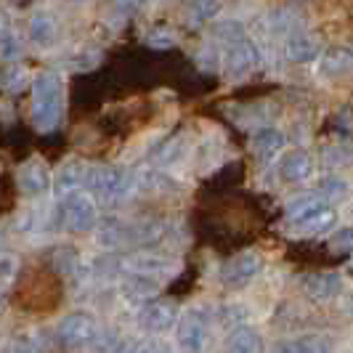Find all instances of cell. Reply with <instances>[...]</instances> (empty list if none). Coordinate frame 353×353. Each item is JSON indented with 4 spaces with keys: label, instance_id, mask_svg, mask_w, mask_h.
Returning <instances> with one entry per match:
<instances>
[{
    "label": "cell",
    "instance_id": "cell-1",
    "mask_svg": "<svg viewBox=\"0 0 353 353\" xmlns=\"http://www.w3.org/2000/svg\"><path fill=\"white\" fill-rule=\"evenodd\" d=\"M64 114V88L61 77L53 72L37 74L32 83V125L37 130L48 133L56 130Z\"/></svg>",
    "mask_w": 353,
    "mask_h": 353
},
{
    "label": "cell",
    "instance_id": "cell-2",
    "mask_svg": "<svg viewBox=\"0 0 353 353\" xmlns=\"http://www.w3.org/2000/svg\"><path fill=\"white\" fill-rule=\"evenodd\" d=\"M85 189H88L90 196L99 199L101 205H120L125 196L130 194L133 183H130V178L125 176L120 168L96 165V168H88Z\"/></svg>",
    "mask_w": 353,
    "mask_h": 353
},
{
    "label": "cell",
    "instance_id": "cell-3",
    "mask_svg": "<svg viewBox=\"0 0 353 353\" xmlns=\"http://www.w3.org/2000/svg\"><path fill=\"white\" fill-rule=\"evenodd\" d=\"M99 335H101V327L90 314H70L56 327L59 345L67 351H88L99 343Z\"/></svg>",
    "mask_w": 353,
    "mask_h": 353
},
{
    "label": "cell",
    "instance_id": "cell-4",
    "mask_svg": "<svg viewBox=\"0 0 353 353\" xmlns=\"http://www.w3.org/2000/svg\"><path fill=\"white\" fill-rule=\"evenodd\" d=\"M176 332H178V348L183 353H208L212 337L208 311L192 308V311L181 314V319H178L176 324Z\"/></svg>",
    "mask_w": 353,
    "mask_h": 353
},
{
    "label": "cell",
    "instance_id": "cell-5",
    "mask_svg": "<svg viewBox=\"0 0 353 353\" xmlns=\"http://www.w3.org/2000/svg\"><path fill=\"white\" fill-rule=\"evenodd\" d=\"M59 212H61V221L70 231H90L96 226V202L88 192H70V194L61 196L59 202Z\"/></svg>",
    "mask_w": 353,
    "mask_h": 353
},
{
    "label": "cell",
    "instance_id": "cell-6",
    "mask_svg": "<svg viewBox=\"0 0 353 353\" xmlns=\"http://www.w3.org/2000/svg\"><path fill=\"white\" fill-rule=\"evenodd\" d=\"M178 319H181V308L173 301H149L143 303L136 314L139 327L143 332H152V335L168 332L170 327H176Z\"/></svg>",
    "mask_w": 353,
    "mask_h": 353
},
{
    "label": "cell",
    "instance_id": "cell-7",
    "mask_svg": "<svg viewBox=\"0 0 353 353\" xmlns=\"http://www.w3.org/2000/svg\"><path fill=\"white\" fill-rule=\"evenodd\" d=\"M261 265H263V261H261L258 252H252V250L239 252V255H234L231 261L223 263V268H221V282L226 284L229 290H242V287H248L261 274Z\"/></svg>",
    "mask_w": 353,
    "mask_h": 353
},
{
    "label": "cell",
    "instance_id": "cell-8",
    "mask_svg": "<svg viewBox=\"0 0 353 353\" xmlns=\"http://www.w3.org/2000/svg\"><path fill=\"white\" fill-rule=\"evenodd\" d=\"M125 271H130L133 276H146V279H154V276H168L178 268V261H173L170 255H157V252H136L130 258L123 261Z\"/></svg>",
    "mask_w": 353,
    "mask_h": 353
},
{
    "label": "cell",
    "instance_id": "cell-9",
    "mask_svg": "<svg viewBox=\"0 0 353 353\" xmlns=\"http://www.w3.org/2000/svg\"><path fill=\"white\" fill-rule=\"evenodd\" d=\"M17 183H19V189H21V194L40 196L51 189L53 178H51V170H48V165H46V162H40V159H30V162H24V165L19 168Z\"/></svg>",
    "mask_w": 353,
    "mask_h": 353
},
{
    "label": "cell",
    "instance_id": "cell-10",
    "mask_svg": "<svg viewBox=\"0 0 353 353\" xmlns=\"http://www.w3.org/2000/svg\"><path fill=\"white\" fill-rule=\"evenodd\" d=\"M223 64H226L231 77H245V74H250V72L261 64V53H258V48L252 43L239 37V40H234L229 46Z\"/></svg>",
    "mask_w": 353,
    "mask_h": 353
},
{
    "label": "cell",
    "instance_id": "cell-11",
    "mask_svg": "<svg viewBox=\"0 0 353 353\" xmlns=\"http://www.w3.org/2000/svg\"><path fill=\"white\" fill-rule=\"evenodd\" d=\"M303 292L311 301L327 303L335 301L337 295L343 292V276L337 271H321V274H308L303 279Z\"/></svg>",
    "mask_w": 353,
    "mask_h": 353
},
{
    "label": "cell",
    "instance_id": "cell-12",
    "mask_svg": "<svg viewBox=\"0 0 353 353\" xmlns=\"http://www.w3.org/2000/svg\"><path fill=\"white\" fill-rule=\"evenodd\" d=\"M279 176L290 183H298L314 176V157L305 149H292L279 159Z\"/></svg>",
    "mask_w": 353,
    "mask_h": 353
},
{
    "label": "cell",
    "instance_id": "cell-13",
    "mask_svg": "<svg viewBox=\"0 0 353 353\" xmlns=\"http://www.w3.org/2000/svg\"><path fill=\"white\" fill-rule=\"evenodd\" d=\"M265 351V343L263 335L255 330V327H236L231 330L229 337H226V353H263Z\"/></svg>",
    "mask_w": 353,
    "mask_h": 353
},
{
    "label": "cell",
    "instance_id": "cell-14",
    "mask_svg": "<svg viewBox=\"0 0 353 353\" xmlns=\"http://www.w3.org/2000/svg\"><path fill=\"white\" fill-rule=\"evenodd\" d=\"M284 51H287V59L295 61V64H308L319 56V40L308 32H295V35L287 37L284 43Z\"/></svg>",
    "mask_w": 353,
    "mask_h": 353
},
{
    "label": "cell",
    "instance_id": "cell-15",
    "mask_svg": "<svg viewBox=\"0 0 353 353\" xmlns=\"http://www.w3.org/2000/svg\"><path fill=\"white\" fill-rule=\"evenodd\" d=\"M85 178H88V168H83V162H77V159H70L61 165V170L56 176V189L61 192V196L70 192H80L85 186Z\"/></svg>",
    "mask_w": 353,
    "mask_h": 353
},
{
    "label": "cell",
    "instance_id": "cell-16",
    "mask_svg": "<svg viewBox=\"0 0 353 353\" xmlns=\"http://www.w3.org/2000/svg\"><path fill=\"white\" fill-rule=\"evenodd\" d=\"M287 143V136H284L279 128H261L252 139V146H255V154L261 159H274Z\"/></svg>",
    "mask_w": 353,
    "mask_h": 353
},
{
    "label": "cell",
    "instance_id": "cell-17",
    "mask_svg": "<svg viewBox=\"0 0 353 353\" xmlns=\"http://www.w3.org/2000/svg\"><path fill=\"white\" fill-rule=\"evenodd\" d=\"M353 70V53L348 48H330L319 59V72L327 77H340Z\"/></svg>",
    "mask_w": 353,
    "mask_h": 353
},
{
    "label": "cell",
    "instance_id": "cell-18",
    "mask_svg": "<svg viewBox=\"0 0 353 353\" xmlns=\"http://www.w3.org/2000/svg\"><path fill=\"white\" fill-rule=\"evenodd\" d=\"M335 223H337V212L332 210V205H324V208H319L316 212L305 215L303 221L292 223V226L301 231V234H324V231L335 229Z\"/></svg>",
    "mask_w": 353,
    "mask_h": 353
},
{
    "label": "cell",
    "instance_id": "cell-19",
    "mask_svg": "<svg viewBox=\"0 0 353 353\" xmlns=\"http://www.w3.org/2000/svg\"><path fill=\"white\" fill-rule=\"evenodd\" d=\"M274 353H330V343L327 337H298V340L279 343Z\"/></svg>",
    "mask_w": 353,
    "mask_h": 353
},
{
    "label": "cell",
    "instance_id": "cell-20",
    "mask_svg": "<svg viewBox=\"0 0 353 353\" xmlns=\"http://www.w3.org/2000/svg\"><path fill=\"white\" fill-rule=\"evenodd\" d=\"M30 40L35 46H51L56 40V21L48 14H35L30 19V30H27Z\"/></svg>",
    "mask_w": 353,
    "mask_h": 353
},
{
    "label": "cell",
    "instance_id": "cell-21",
    "mask_svg": "<svg viewBox=\"0 0 353 353\" xmlns=\"http://www.w3.org/2000/svg\"><path fill=\"white\" fill-rule=\"evenodd\" d=\"M348 181H343V178H324L321 183H319V192H321V199L330 205V202H340V199H345L348 196Z\"/></svg>",
    "mask_w": 353,
    "mask_h": 353
},
{
    "label": "cell",
    "instance_id": "cell-22",
    "mask_svg": "<svg viewBox=\"0 0 353 353\" xmlns=\"http://www.w3.org/2000/svg\"><path fill=\"white\" fill-rule=\"evenodd\" d=\"M117 353H173V348L162 340H130L123 343Z\"/></svg>",
    "mask_w": 353,
    "mask_h": 353
},
{
    "label": "cell",
    "instance_id": "cell-23",
    "mask_svg": "<svg viewBox=\"0 0 353 353\" xmlns=\"http://www.w3.org/2000/svg\"><path fill=\"white\" fill-rule=\"evenodd\" d=\"M330 250H332V252H340V255L353 252V226L337 229L335 234L330 236Z\"/></svg>",
    "mask_w": 353,
    "mask_h": 353
},
{
    "label": "cell",
    "instance_id": "cell-24",
    "mask_svg": "<svg viewBox=\"0 0 353 353\" xmlns=\"http://www.w3.org/2000/svg\"><path fill=\"white\" fill-rule=\"evenodd\" d=\"M77 265V255H74V250L72 248H61L56 250V268L61 271V274H72V268Z\"/></svg>",
    "mask_w": 353,
    "mask_h": 353
},
{
    "label": "cell",
    "instance_id": "cell-25",
    "mask_svg": "<svg viewBox=\"0 0 353 353\" xmlns=\"http://www.w3.org/2000/svg\"><path fill=\"white\" fill-rule=\"evenodd\" d=\"M189 11L196 14V24H199V21H208L215 17L221 11V6L218 3H194V6H189Z\"/></svg>",
    "mask_w": 353,
    "mask_h": 353
},
{
    "label": "cell",
    "instance_id": "cell-26",
    "mask_svg": "<svg viewBox=\"0 0 353 353\" xmlns=\"http://www.w3.org/2000/svg\"><path fill=\"white\" fill-rule=\"evenodd\" d=\"M327 162H330L332 168H340V165H345V162H353V152H345V146H335V149L327 152Z\"/></svg>",
    "mask_w": 353,
    "mask_h": 353
},
{
    "label": "cell",
    "instance_id": "cell-27",
    "mask_svg": "<svg viewBox=\"0 0 353 353\" xmlns=\"http://www.w3.org/2000/svg\"><path fill=\"white\" fill-rule=\"evenodd\" d=\"M146 43L152 48H173L176 46V37L170 35V32H152V35L146 37Z\"/></svg>",
    "mask_w": 353,
    "mask_h": 353
},
{
    "label": "cell",
    "instance_id": "cell-28",
    "mask_svg": "<svg viewBox=\"0 0 353 353\" xmlns=\"http://www.w3.org/2000/svg\"><path fill=\"white\" fill-rule=\"evenodd\" d=\"M14 271H17V261L8 258V255H3L0 258V282H8L14 276Z\"/></svg>",
    "mask_w": 353,
    "mask_h": 353
},
{
    "label": "cell",
    "instance_id": "cell-29",
    "mask_svg": "<svg viewBox=\"0 0 353 353\" xmlns=\"http://www.w3.org/2000/svg\"><path fill=\"white\" fill-rule=\"evenodd\" d=\"M24 77H27V72L19 70V67H11V72H8V88L17 90L21 88V83H24Z\"/></svg>",
    "mask_w": 353,
    "mask_h": 353
},
{
    "label": "cell",
    "instance_id": "cell-30",
    "mask_svg": "<svg viewBox=\"0 0 353 353\" xmlns=\"http://www.w3.org/2000/svg\"><path fill=\"white\" fill-rule=\"evenodd\" d=\"M6 27H8V21H6V17L0 14V37H3V32H6Z\"/></svg>",
    "mask_w": 353,
    "mask_h": 353
},
{
    "label": "cell",
    "instance_id": "cell-31",
    "mask_svg": "<svg viewBox=\"0 0 353 353\" xmlns=\"http://www.w3.org/2000/svg\"><path fill=\"white\" fill-rule=\"evenodd\" d=\"M345 308H348V314H353V295L348 298V303H345Z\"/></svg>",
    "mask_w": 353,
    "mask_h": 353
},
{
    "label": "cell",
    "instance_id": "cell-32",
    "mask_svg": "<svg viewBox=\"0 0 353 353\" xmlns=\"http://www.w3.org/2000/svg\"><path fill=\"white\" fill-rule=\"evenodd\" d=\"M351 53H353V51H351Z\"/></svg>",
    "mask_w": 353,
    "mask_h": 353
}]
</instances>
